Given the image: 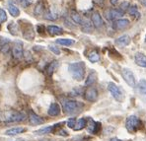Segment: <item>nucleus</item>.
<instances>
[{
    "label": "nucleus",
    "mask_w": 146,
    "mask_h": 141,
    "mask_svg": "<svg viewBox=\"0 0 146 141\" xmlns=\"http://www.w3.org/2000/svg\"><path fill=\"white\" fill-rule=\"evenodd\" d=\"M85 68V63L83 61L70 63L68 66V70H69L71 76L77 81H81L84 79Z\"/></svg>",
    "instance_id": "f257e3e1"
},
{
    "label": "nucleus",
    "mask_w": 146,
    "mask_h": 141,
    "mask_svg": "<svg viewBox=\"0 0 146 141\" xmlns=\"http://www.w3.org/2000/svg\"><path fill=\"white\" fill-rule=\"evenodd\" d=\"M62 108L65 114L74 115L79 113L83 108V104L74 100H63L62 101Z\"/></svg>",
    "instance_id": "f03ea898"
},
{
    "label": "nucleus",
    "mask_w": 146,
    "mask_h": 141,
    "mask_svg": "<svg viewBox=\"0 0 146 141\" xmlns=\"http://www.w3.org/2000/svg\"><path fill=\"white\" fill-rule=\"evenodd\" d=\"M142 123H141V120L138 118L135 115H130L126 118V121H125V126H126V129L128 130L129 132H136L139 128L141 127Z\"/></svg>",
    "instance_id": "7ed1b4c3"
},
{
    "label": "nucleus",
    "mask_w": 146,
    "mask_h": 141,
    "mask_svg": "<svg viewBox=\"0 0 146 141\" xmlns=\"http://www.w3.org/2000/svg\"><path fill=\"white\" fill-rule=\"evenodd\" d=\"M26 118H27V115H26L25 113L10 112L3 119L6 122H20V121L26 120Z\"/></svg>",
    "instance_id": "20e7f679"
},
{
    "label": "nucleus",
    "mask_w": 146,
    "mask_h": 141,
    "mask_svg": "<svg viewBox=\"0 0 146 141\" xmlns=\"http://www.w3.org/2000/svg\"><path fill=\"white\" fill-rule=\"evenodd\" d=\"M121 75H122V78L124 79V81L127 83V85H129L132 88H135V86H136V81H135V77L131 70L128 69V68H122Z\"/></svg>",
    "instance_id": "39448f33"
},
{
    "label": "nucleus",
    "mask_w": 146,
    "mask_h": 141,
    "mask_svg": "<svg viewBox=\"0 0 146 141\" xmlns=\"http://www.w3.org/2000/svg\"><path fill=\"white\" fill-rule=\"evenodd\" d=\"M105 17L108 20H115L117 18H121L124 15V12L121 9H115V8H111V9H108L105 11Z\"/></svg>",
    "instance_id": "423d86ee"
},
{
    "label": "nucleus",
    "mask_w": 146,
    "mask_h": 141,
    "mask_svg": "<svg viewBox=\"0 0 146 141\" xmlns=\"http://www.w3.org/2000/svg\"><path fill=\"white\" fill-rule=\"evenodd\" d=\"M108 89H109L110 93L113 95V97L115 98L117 101H119V102L122 101V98H123L122 97V93H121V90H119V87H117L115 83L110 82L108 84Z\"/></svg>",
    "instance_id": "0eeeda50"
},
{
    "label": "nucleus",
    "mask_w": 146,
    "mask_h": 141,
    "mask_svg": "<svg viewBox=\"0 0 146 141\" xmlns=\"http://www.w3.org/2000/svg\"><path fill=\"white\" fill-rule=\"evenodd\" d=\"M12 54L13 57L16 59H21L24 55V50H23V44L19 40H16L14 42V46L12 48Z\"/></svg>",
    "instance_id": "6e6552de"
},
{
    "label": "nucleus",
    "mask_w": 146,
    "mask_h": 141,
    "mask_svg": "<svg viewBox=\"0 0 146 141\" xmlns=\"http://www.w3.org/2000/svg\"><path fill=\"white\" fill-rule=\"evenodd\" d=\"M22 31H23V37H24L26 40H32L35 38V32H34L33 26L30 24V23L23 24Z\"/></svg>",
    "instance_id": "1a4fd4ad"
},
{
    "label": "nucleus",
    "mask_w": 146,
    "mask_h": 141,
    "mask_svg": "<svg viewBox=\"0 0 146 141\" xmlns=\"http://www.w3.org/2000/svg\"><path fill=\"white\" fill-rule=\"evenodd\" d=\"M87 129L92 134L98 133L101 129V123L97 122V121H94L92 118H89V120L87 121Z\"/></svg>",
    "instance_id": "9d476101"
},
{
    "label": "nucleus",
    "mask_w": 146,
    "mask_h": 141,
    "mask_svg": "<svg viewBox=\"0 0 146 141\" xmlns=\"http://www.w3.org/2000/svg\"><path fill=\"white\" fill-rule=\"evenodd\" d=\"M84 97L87 101L89 102H95L98 98V91L93 87H90L85 91L84 93Z\"/></svg>",
    "instance_id": "9b49d317"
},
{
    "label": "nucleus",
    "mask_w": 146,
    "mask_h": 141,
    "mask_svg": "<svg viewBox=\"0 0 146 141\" xmlns=\"http://www.w3.org/2000/svg\"><path fill=\"white\" fill-rule=\"evenodd\" d=\"M129 26V21L127 19H119L113 23V28L115 30H124Z\"/></svg>",
    "instance_id": "f8f14e48"
},
{
    "label": "nucleus",
    "mask_w": 146,
    "mask_h": 141,
    "mask_svg": "<svg viewBox=\"0 0 146 141\" xmlns=\"http://www.w3.org/2000/svg\"><path fill=\"white\" fill-rule=\"evenodd\" d=\"M92 24L94 25V27L97 28H102L103 26H104V21H103V18L102 16L100 15V13L99 12H94L93 14H92Z\"/></svg>",
    "instance_id": "ddd939ff"
},
{
    "label": "nucleus",
    "mask_w": 146,
    "mask_h": 141,
    "mask_svg": "<svg viewBox=\"0 0 146 141\" xmlns=\"http://www.w3.org/2000/svg\"><path fill=\"white\" fill-rule=\"evenodd\" d=\"M29 121H30V123L33 125H40L44 122V119L40 117H38L36 114H35L33 111H31L29 114Z\"/></svg>",
    "instance_id": "4468645a"
},
{
    "label": "nucleus",
    "mask_w": 146,
    "mask_h": 141,
    "mask_svg": "<svg viewBox=\"0 0 146 141\" xmlns=\"http://www.w3.org/2000/svg\"><path fill=\"white\" fill-rule=\"evenodd\" d=\"M70 18L75 24H78V25H81V26H84L86 23L88 22V20H85V19L82 18V16L78 14L77 12L75 11H71L70 13Z\"/></svg>",
    "instance_id": "2eb2a0df"
},
{
    "label": "nucleus",
    "mask_w": 146,
    "mask_h": 141,
    "mask_svg": "<svg viewBox=\"0 0 146 141\" xmlns=\"http://www.w3.org/2000/svg\"><path fill=\"white\" fill-rule=\"evenodd\" d=\"M9 51H10L9 40L1 38H0V52H1L2 54H7Z\"/></svg>",
    "instance_id": "dca6fc26"
},
{
    "label": "nucleus",
    "mask_w": 146,
    "mask_h": 141,
    "mask_svg": "<svg viewBox=\"0 0 146 141\" xmlns=\"http://www.w3.org/2000/svg\"><path fill=\"white\" fill-rule=\"evenodd\" d=\"M60 107L57 103H52V104L49 106L48 114L50 115V117H57L59 114H60Z\"/></svg>",
    "instance_id": "f3484780"
},
{
    "label": "nucleus",
    "mask_w": 146,
    "mask_h": 141,
    "mask_svg": "<svg viewBox=\"0 0 146 141\" xmlns=\"http://www.w3.org/2000/svg\"><path fill=\"white\" fill-rule=\"evenodd\" d=\"M46 31L49 35L51 36H57V35H61L63 34V29L58 26H54V25H50L46 27Z\"/></svg>",
    "instance_id": "a211bd4d"
},
{
    "label": "nucleus",
    "mask_w": 146,
    "mask_h": 141,
    "mask_svg": "<svg viewBox=\"0 0 146 141\" xmlns=\"http://www.w3.org/2000/svg\"><path fill=\"white\" fill-rule=\"evenodd\" d=\"M115 42L117 46H122V48H123V46H128V44L130 42V38H129V36H127V35L121 36V37L117 38Z\"/></svg>",
    "instance_id": "6ab92c4d"
},
{
    "label": "nucleus",
    "mask_w": 146,
    "mask_h": 141,
    "mask_svg": "<svg viewBox=\"0 0 146 141\" xmlns=\"http://www.w3.org/2000/svg\"><path fill=\"white\" fill-rule=\"evenodd\" d=\"M134 60L137 65L146 68V55L142 54V53H139V52L136 53L134 56Z\"/></svg>",
    "instance_id": "aec40b11"
},
{
    "label": "nucleus",
    "mask_w": 146,
    "mask_h": 141,
    "mask_svg": "<svg viewBox=\"0 0 146 141\" xmlns=\"http://www.w3.org/2000/svg\"><path fill=\"white\" fill-rule=\"evenodd\" d=\"M8 11L12 17H19V15H20V9L17 7L16 4H14L11 1L8 3Z\"/></svg>",
    "instance_id": "412c9836"
},
{
    "label": "nucleus",
    "mask_w": 146,
    "mask_h": 141,
    "mask_svg": "<svg viewBox=\"0 0 146 141\" xmlns=\"http://www.w3.org/2000/svg\"><path fill=\"white\" fill-rule=\"evenodd\" d=\"M25 131H26V129L23 127H13V128H10V129L6 130L5 134L9 136H14V135H17V134L23 133V132H25Z\"/></svg>",
    "instance_id": "4be33fe9"
},
{
    "label": "nucleus",
    "mask_w": 146,
    "mask_h": 141,
    "mask_svg": "<svg viewBox=\"0 0 146 141\" xmlns=\"http://www.w3.org/2000/svg\"><path fill=\"white\" fill-rule=\"evenodd\" d=\"M86 126H87V119L79 118L78 120L76 121V124H75L73 129H74L75 131H78V130H81V129H83V128H85Z\"/></svg>",
    "instance_id": "5701e85b"
},
{
    "label": "nucleus",
    "mask_w": 146,
    "mask_h": 141,
    "mask_svg": "<svg viewBox=\"0 0 146 141\" xmlns=\"http://www.w3.org/2000/svg\"><path fill=\"white\" fill-rule=\"evenodd\" d=\"M55 126L56 125H52V126H46V127H44V128H40V129L36 130L35 131L36 134H38V135H44V134H48L49 132H53L55 129Z\"/></svg>",
    "instance_id": "b1692460"
},
{
    "label": "nucleus",
    "mask_w": 146,
    "mask_h": 141,
    "mask_svg": "<svg viewBox=\"0 0 146 141\" xmlns=\"http://www.w3.org/2000/svg\"><path fill=\"white\" fill-rule=\"evenodd\" d=\"M96 79H97V73L95 71H92L91 73L88 75L87 79L85 81V85L86 86H91L92 84L96 82Z\"/></svg>",
    "instance_id": "393cba45"
},
{
    "label": "nucleus",
    "mask_w": 146,
    "mask_h": 141,
    "mask_svg": "<svg viewBox=\"0 0 146 141\" xmlns=\"http://www.w3.org/2000/svg\"><path fill=\"white\" fill-rule=\"evenodd\" d=\"M7 29H8V31L10 32V34H11V35H13V36H17V35H18L19 28H18V25H17V23L10 22L9 24L7 25Z\"/></svg>",
    "instance_id": "a878e982"
},
{
    "label": "nucleus",
    "mask_w": 146,
    "mask_h": 141,
    "mask_svg": "<svg viewBox=\"0 0 146 141\" xmlns=\"http://www.w3.org/2000/svg\"><path fill=\"white\" fill-rule=\"evenodd\" d=\"M57 18H58V15H57V13L52 11L51 9L48 10V11L44 13V19H46V20L54 21V20H56Z\"/></svg>",
    "instance_id": "bb28decb"
},
{
    "label": "nucleus",
    "mask_w": 146,
    "mask_h": 141,
    "mask_svg": "<svg viewBox=\"0 0 146 141\" xmlns=\"http://www.w3.org/2000/svg\"><path fill=\"white\" fill-rule=\"evenodd\" d=\"M57 66H58V62H57L56 60H53L52 62L49 63L48 65V67H46V73H48L49 76L52 75V73L55 71Z\"/></svg>",
    "instance_id": "cd10ccee"
},
{
    "label": "nucleus",
    "mask_w": 146,
    "mask_h": 141,
    "mask_svg": "<svg viewBox=\"0 0 146 141\" xmlns=\"http://www.w3.org/2000/svg\"><path fill=\"white\" fill-rule=\"evenodd\" d=\"M74 42L75 40H72V38H58V40H56V44L66 46H72V44H74Z\"/></svg>",
    "instance_id": "c85d7f7f"
},
{
    "label": "nucleus",
    "mask_w": 146,
    "mask_h": 141,
    "mask_svg": "<svg viewBox=\"0 0 146 141\" xmlns=\"http://www.w3.org/2000/svg\"><path fill=\"white\" fill-rule=\"evenodd\" d=\"M128 13H129L131 16H134L136 19H140V13H139L138 10H137L136 5L130 6L129 9H128Z\"/></svg>",
    "instance_id": "c756f323"
},
{
    "label": "nucleus",
    "mask_w": 146,
    "mask_h": 141,
    "mask_svg": "<svg viewBox=\"0 0 146 141\" xmlns=\"http://www.w3.org/2000/svg\"><path fill=\"white\" fill-rule=\"evenodd\" d=\"M137 88H138L139 92H140L142 95H146V80H144V79H141V80L138 82Z\"/></svg>",
    "instance_id": "7c9ffc66"
},
{
    "label": "nucleus",
    "mask_w": 146,
    "mask_h": 141,
    "mask_svg": "<svg viewBox=\"0 0 146 141\" xmlns=\"http://www.w3.org/2000/svg\"><path fill=\"white\" fill-rule=\"evenodd\" d=\"M88 58H89V60L91 61V62L95 63V62H98L99 60H100V55H99V53L97 51H92L91 53H90L89 55H88Z\"/></svg>",
    "instance_id": "2f4dec72"
},
{
    "label": "nucleus",
    "mask_w": 146,
    "mask_h": 141,
    "mask_svg": "<svg viewBox=\"0 0 146 141\" xmlns=\"http://www.w3.org/2000/svg\"><path fill=\"white\" fill-rule=\"evenodd\" d=\"M42 12H44V6H42V3H38L35 8L34 13H35V15H36V16H40V15L42 14Z\"/></svg>",
    "instance_id": "473e14b6"
},
{
    "label": "nucleus",
    "mask_w": 146,
    "mask_h": 141,
    "mask_svg": "<svg viewBox=\"0 0 146 141\" xmlns=\"http://www.w3.org/2000/svg\"><path fill=\"white\" fill-rule=\"evenodd\" d=\"M7 21V13L3 8H0V23H5Z\"/></svg>",
    "instance_id": "72a5a7b5"
},
{
    "label": "nucleus",
    "mask_w": 146,
    "mask_h": 141,
    "mask_svg": "<svg viewBox=\"0 0 146 141\" xmlns=\"http://www.w3.org/2000/svg\"><path fill=\"white\" fill-rule=\"evenodd\" d=\"M48 48H49V50L52 51V52L54 53V54H56V55H59V54H60V50H59V48H57V46L50 44V46H48Z\"/></svg>",
    "instance_id": "f704fd0d"
},
{
    "label": "nucleus",
    "mask_w": 146,
    "mask_h": 141,
    "mask_svg": "<svg viewBox=\"0 0 146 141\" xmlns=\"http://www.w3.org/2000/svg\"><path fill=\"white\" fill-rule=\"evenodd\" d=\"M76 118L75 117H71L67 120V126L69 128H74L75 124H76Z\"/></svg>",
    "instance_id": "c9c22d12"
},
{
    "label": "nucleus",
    "mask_w": 146,
    "mask_h": 141,
    "mask_svg": "<svg viewBox=\"0 0 146 141\" xmlns=\"http://www.w3.org/2000/svg\"><path fill=\"white\" fill-rule=\"evenodd\" d=\"M19 1H20V3L22 4L24 7H28V6H30L32 4L33 0H19Z\"/></svg>",
    "instance_id": "e433bc0d"
},
{
    "label": "nucleus",
    "mask_w": 146,
    "mask_h": 141,
    "mask_svg": "<svg viewBox=\"0 0 146 141\" xmlns=\"http://www.w3.org/2000/svg\"><path fill=\"white\" fill-rule=\"evenodd\" d=\"M129 7H130V6H129V4H128L127 2H123V3L121 5V10H122V11L124 12L126 9H129Z\"/></svg>",
    "instance_id": "4c0bfd02"
},
{
    "label": "nucleus",
    "mask_w": 146,
    "mask_h": 141,
    "mask_svg": "<svg viewBox=\"0 0 146 141\" xmlns=\"http://www.w3.org/2000/svg\"><path fill=\"white\" fill-rule=\"evenodd\" d=\"M55 133H56L57 135H62V136H67L68 135V133L64 129H58V131H56Z\"/></svg>",
    "instance_id": "58836bf2"
},
{
    "label": "nucleus",
    "mask_w": 146,
    "mask_h": 141,
    "mask_svg": "<svg viewBox=\"0 0 146 141\" xmlns=\"http://www.w3.org/2000/svg\"><path fill=\"white\" fill-rule=\"evenodd\" d=\"M110 2H111V5H117V2H119V0H110Z\"/></svg>",
    "instance_id": "ea45409f"
},
{
    "label": "nucleus",
    "mask_w": 146,
    "mask_h": 141,
    "mask_svg": "<svg viewBox=\"0 0 146 141\" xmlns=\"http://www.w3.org/2000/svg\"><path fill=\"white\" fill-rule=\"evenodd\" d=\"M139 2H140L143 6H145V7H146V0H139Z\"/></svg>",
    "instance_id": "a19ab883"
},
{
    "label": "nucleus",
    "mask_w": 146,
    "mask_h": 141,
    "mask_svg": "<svg viewBox=\"0 0 146 141\" xmlns=\"http://www.w3.org/2000/svg\"><path fill=\"white\" fill-rule=\"evenodd\" d=\"M145 42H146V37H145Z\"/></svg>",
    "instance_id": "79ce46f5"
}]
</instances>
